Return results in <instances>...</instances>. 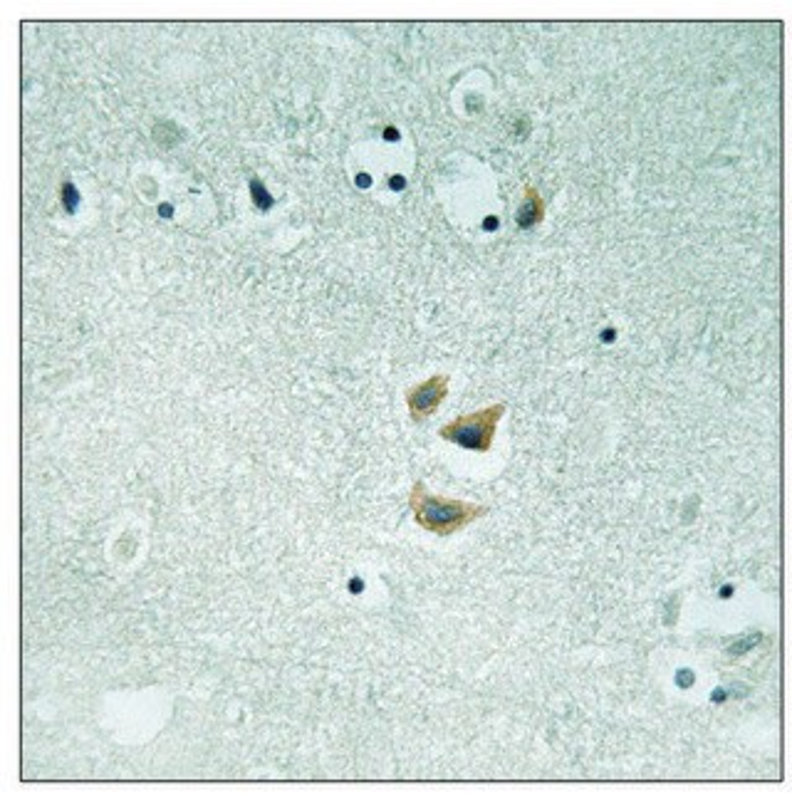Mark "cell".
Wrapping results in <instances>:
<instances>
[{
    "mask_svg": "<svg viewBox=\"0 0 792 802\" xmlns=\"http://www.w3.org/2000/svg\"><path fill=\"white\" fill-rule=\"evenodd\" d=\"M409 508L414 513L416 525L424 528L426 533L439 535V538H451V535L461 533L463 528L488 515V505L434 496L424 481H416L411 486Z\"/></svg>",
    "mask_w": 792,
    "mask_h": 802,
    "instance_id": "obj_1",
    "label": "cell"
},
{
    "mask_svg": "<svg viewBox=\"0 0 792 802\" xmlns=\"http://www.w3.org/2000/svg\"><path fill=\"white\" fill-rule=\"evenodd\" d=\"M505 409H508V406H505L503 401H495V404L486 406V409L458 416V419L448 421V424L441 426L439 436L448 441V444L461 446V449L488 453L493 449L495 431H498L500 419L505 416Z\"/></svg>",
    "mask_w": 792,
    "mask_h": 802,
    "instance_id": "obj_2",
    "label": "cell"
},
{
    "mask_svg": "<svg viewBox=\"0 0 792 802\" xmlns=\"http://www.w3.org/2000/svg\"><path fill=\"white\" fill-rule=\"evenodd\" d=\"M448 382H451L448 374H434V377L406 389V406H409V416L414 424H424L439 411V406L448 397Z\"/></svg>",
    "mask_w": 792,
    "mask_h": 802,
    "instance_id": "obj_3",
    "label": "cell"
},
{
    "mask_svg": "<svg viewBox=\"0 0 792 802\" xmlns=\"http://www.w3.org/2000/svg\"><path fill=\"white\" fill-rule=\"evenodd\" d=\"M545 218V201L540 196V191L535 189L533 184H525V196L523 203L518 208V226L520 228H533L538 223H543Z\"/></svg>",
    "mask_w": 792,
    "mask_h": 802,
    "instance_id": "obj_4",
    "label": "cell"
}]
</instances>
